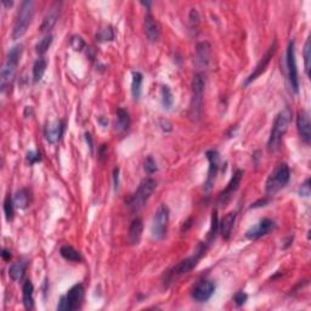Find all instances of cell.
<instances>
[{
    "label": "cell",
    "mask_w": 311,
    "mask_h": 311,
    "mask_svg": "<svg viewBox=\"0 0 311 311\" xmlns=\"http://www.w3.org/2000/svg\"><path fill=\"white\" fill-rule=\"evenodd\" d=\"M107 148H109V146L106 145V143H104V145L100 146V150H99V158L101 159V161H104L105 158H106L107 156Z\"/></svg>",
    "instance_id": "cell-43"
},
{
    "label": "cell",
    "mask_w": 311,
    "mask_h": 311,
    "mask_svg": "<svg viewBox=\"0 0 311 311\" xmlns=\"http://www.w3.org/2000/svg\"><path fill=\"white\" fill-rule=\"evenodd\" d=\"M47 60L44 57H39L33 64V82L39 83L42 78L44 77L45 71H47Z\"/></svg>",
    "instance_id": "cell-29"
},
{
    "label": "cell",
    "mask_w": 311,
    "mask_h": 311,
    "mask_svg": "<svg viewBox=\"0 0 311 311\" xmlns=\"http://www.w3.org/2000/svg\"><path fill=\"white\" fill-rule=\"evenodd\" d=\"M191 222H192V218H190V219H188L187 220V221H186V222H184V226H183V229H181V231H187V230L188 229H190V227L191 226H192V224H191Z\"/></svg>",
    "instance_id": "cell-46"
},
{
    "label": "cell",
    "mask_w": 311,
    "mask_h": 311,
    "mask_svg": "<svg viewBox=\"0 0 311 311\" xmlns=\"http://www.w3.org/2000/svg\"><path fill=\"white\" fill-rule=\"evenodd\" d=\"M22 296H23V305L27 310H32L34 308V287L33 283L27 280L23 283L22 287Z\"/></svg>",
    "instance_id": "cell-23"
},
{
    "label": "cell",
    "mask_w": 311,
    "mask_h": 311,
    "mask_svg": "<svg viewBox=\"0 0 311 311\" xmlns=\"http://www.w3.org/2000/svg\"><path fill=\"white\" fill-rule=\"evenodd\" d=\"M236 217H237V213L230 212L219 222V232L221 233L224 240H229L230 236H231L232 229H233V225H235L236 221Z\"/></svg>",
    "instance_id": "cell-20"
},
{
    "label": "cell",
    "mask_w": 311,
    "mask_h": 311,
    "mask_svg": "<svg viewBox=\"0 0 311 311\" xmlns=\"http://www.w3.org/2000/svg\"><path fill=\"white\" fill-rule=\"evenodd\" d=\"M218 232H219V220H218V210L215 209V210H213V213H212L210 230H209V232H208L207 240H205V243H207L208 246L212 245V243L214 242L215 238H217Z\"/></svg>",
    "instance_id": "cell-30"
},
{
    "label": "cell",
    "mask_w": 311,
    "mask_h": 311,
    "mask_svg": "<svg viewBox=\"0 0 311 311\" xmlns=\"http://www.w3.org/2000/svg\"><path fill=\"white\" fill-rule=\"evenodd\" d=\"M207 156V159L209 162V169H208V176L205 179L204 183V191L205 192H210V190L213 188L215 183V179H217L218 171L220 169V155L218 151L215 150H209L205 153Z\"/></svg>",
    "instance_id": "cell-11"
},
{
    "label": "cell",
    "mask_w": 311,
    "mask_h": 311,
    "mask_svg": "<svg viewBox=\"0 0 311 311\" xmlns=\"http://www.w3.org/2000/svg\"><path fill=\"white\" fill-rule=\"evenodd\" d=\"M143 76L140 72H133V79H131V95L134 100H139L142 93Z\"/></svg>",
    "instance_id": "cell-28"
},
{
    "label": "cell",
    "mask_w": 311,
    "mask_h": 311,
    "mask_svg": "<svg viewBox=\"0 0 311 311\" xmlns=\"http://www.w3.org/2000/svg\"><path fill=\"white\" fill-rule=\"evenodd\" d=\"M190 25H191V30L192 31L197 30L198 25H200V15H198L196 9H192L190 13Z\"/></svg>",
    "instance_id": "cell-40"
},
{
    "label": "cell",
    "mask_w": 311,
    "mask_h": 311,
    "mask_svg": "<svg viewBox=\"0 0 311 311\" xmlns=\"http://www.w3.org/2000/svg\"><path fill=\"white\" fill-rule=\"evenodd\" d=\"M83 296H84V287L82 283L74 284L72 288L68 289L64 295L61 296L57 305V310L60 311H71L79 309L82 304Z\"/></svg>",
    "instance_id": "cell-8"
},
{
    "label": "cell",
    "mask_w": 311,
    "mask_h": 311,
    "mask_svg": "<svg viewBox=\"0 0 311 311\" xmlns=\"http://www.w3.org/2000/svg\"><path fill=\"white\" fill-rule=\"evenodd\" d=\"M143 231V221L141 218H135V219L131 221L130 227H129L128 232V241L130 245L135 246L140 242L141 236H142Z\"/></svg>",
    "instance_id": "cell-21"
},
{
    "label": "cell",
    "mask_w": 311,
    "mask_h": 311,
    "mask_svg": "<svg viewBox=\"0 0 311 311\" xmlns=\"http://www.w3.org/2000/svg\"><path fill=\"white\" fill-rule=\"evenodd\" d=\"M292 121V111L289 107L282 109L275 118L272 124L271 133H270L269 140H267V151L270 153H275L280 150L281 141L283 139L284 134L288 130V126Z\"/></svg>",
    "instance_id": "cell-1"
},
{
    "label": "cell",
    "mask_w": 311,
    "mask_h": 311,
    "mask_svg": "<svg viewBox=\"0 0 311 311\" xmlns=\"http://www.w3.org/2000/svg\"><path fill=\"white\" fill-rule=\"evenodd\" d=\"M60 16V8L59 5H55L47 13V15L43 18V22L40 25V32H50L56 25L57 20Z\"/></svg>",
    "instance_id": "cell-22"
},
{
    "label": "cell",
    "mask_w": 311,
    "mask_h": 311,
    "mask_svg": "<svg viewBox=\"0 0 311 311\" xmlns=\"http://www.w3.org/2000/svg\"><path fill=\"white\" fill-rule=\"evenodd\" d=\"M33 15H34V3L32 0H26L21 4L20 10L17 13L15 25L13 30V39L17 40L27 32L31 22H32Z\"/></svg>",
    "instance_id": "cell-4"
},
{
    "label": "cell",
    "mask_w": 311,
    "mask_h": 311,
    "mask_svg": "<svg viewBox=\"0 0 311 311\" xmlns=\"http://www.w3.org/2000/svg\"><path fill=\"white\" fill-rule=\"evenodd\" d=\"M23 52V45L17 44L14 45L9 51L8 57H6L5 63L3 64L1 68V74H0V87L1 92H5L8 88L11 87L14 79H15L16 69H17L18 62H20L21 56Z\"/></svg>",
    "instance_id": "cell-2"
},
{
    "label": "cell",
    "mask_w": 311,
    "mask_h": 311,
    "mask_svg": "<svg viewBox=\"0 0 311 311\" xmlns=\"http://www.w3.org/2000/svg\"><path fill=\"white\" fill-rule=\"evenodd\" d=\"M114 39V32L111 27H106L100 30L96 33V40L100 43L104 42H111Z\"/></svg>",
    "instance_id": "cell-33"
},
{
    "label": "cell",
    "mask_w": 311,
    "mask_h": 311,
    "mask_svg": "<svg viewBox=\"0 0 311 311\" xmlns=\"http://www.w3.org/2000/svg\"><path fill=\"white\" fill-rule=\"evenodd\" d=\"M64 133V123L62 121H55L52 123H49L44 129V136L49 143L59 142L61 140L62 135Z\"/></svg>",
    "instance_id": "cell-17"
},
{
    "label": "cell",
    "mask_w": 311,
    "mask_h": 311,
    "mask_svg": "<svg viewBox=\"0 0 311 311\" xmlns=\"http://www.w3.org/2000/svg\"><path fill=\"white\" fill-rule=\"evenodd\" d=\"M276 49H277V43L275 42L274 44L271 45V47H269V50L266 51V54L264 55V56L260 59V61L258 62V64L255 66L254 71L252 72V73L249 74V76L246 78L245 83H243V87H248V85L250 84V83L254 82L255 79H258V77L262 76L263 73H264L265 71H266V67L269 66L270 61H271L272 56L275 55V52H276Z\"/></svg>",
    "instance_id": "cell-12"
},
{
    "label": "cell",
    "mask_w": 311,
    "mask_h": 311,
    "mask_svg": "<svg viewBox=\"0 0 311 311\" xmlns=\"http://www.w3.org/2000/svg\"><path fill=\"white\" fill-rule=\"evenodd\" d=\"M52 39H54V37H52V34H49V33H47L45 37H43L42 39L37 43V45H35V51H37V54L44 55L50 47V45H51Z\"/></svg>",
    "instance_id": "cell-32"
},
{
    "label": "cell",
    "mask_w": 311,
    "mask_h": 311,
    "mask_svg": "<svg viewBox=\"0 0 311 311\" xmlns=\"http://www.w3.org/2000/svg\"><path fill=\"white\" fill-rule=\"evenodd\" d=\"M1 257H3V259L5 260V262H8V260H10V259H11V253H10V250H8V249H5V248H4L3 253H1Z\"/></svg>",
    "instance_id": "cell-45"
},
{
    "label": "cell",
    "mask_w": 311,
    "mask_h": 311,
    "mask_svg": "<svg viewBox=\"0 0 311 311\" xmlns=\"http://www.w3.org/2000/svg\"><path fill=\"white\" fill-rule=\"evenodd\" d=\"M214 292H215V284L213 283L212 281L203 280V281H200L195 287H193L191 296H192L193 300H196L197 303H205V301H208L210 298H212Z\"/></svg>",
    "instance_id": "cell-13"
},
{
    "label": "cell",
    "mask_w": 311,
    "mask_h": 311,
    "mask_svg": "<svg viewBox=\"0 0 311 311\" xmlns=\"http://www.w3.org/2000/svg\"><path fill=\"white\" fill-rule=\"evenodd\" d=\"M296 129L300 135V139L306 143L310 145L311 142V124L310 116L306 111H300L296 116Z\"/></svg>",
    "instance_id": "cell-16"
},
{
    "label": "cell",
    "mask_w": 311,
    "mask_h": 311,
    "mask_svg": "<svg viewBox=\"0 0 311 311\" xmlns=\"http://www.w3.org/2000/svg\"><path fill=\"white\" fill-rule=\"evenodd\" d=\"M157 171H158V168H157V163H156V161L153 159V157L148 156L147 159L145 161V171L147 174H153Z\"/></svg>",
    "instance_id": "cell-38"
},
{
    "label": "cell",
    "mask_w": 311,
    "mask_h": 311,
    "mask_svg": "<svg viewBox=\"0 0 311 311\" xmlns=\"http://www.w3.org/2000/svg\"><path fill=\"white\" fill-rule=\"evenodd\" d=\"M289 179H291V171L288 164L280 163L267 178L265 183V191L267 195H275L288 184Z\"/></svg>",
    "instance_id": "cell-5"
},
{
    "label": "cell",
    "mask_w": 311,
    "mask_h": 311,
    "mask_svg": "<svg viewBox=\"0 0 311 311\" xmlns=\"http://www.w3.org/2000/svg\"><path fill=\"white\" fill-rule=\"evenodd\" d=\"M242 176H243V171H241V169H237V171H235V174L232 175L231 180H230V183L227 184L226 188H225L224 191H222L221 193H220L219 198H218V202L220 203L221 205L226 204L227 202H229L230 200H231L232 195L237 191V188L240 187V184H241V180H242Z\"/></svg>",
    "instance_id": "cell-15"
},
{
    "label": "cell",
    "mask_w": 311,
    "mask_h": 311,
    "mask_svg": "<svg viewBox=\"0 0 311 311\" xmlns=\"http://www.w3.org/2000/svg\"><path fill=\"white\" fill-rule=\"evenodd\" d=\"M14 208H15L14 198L10 195L6 196L5 201H4V213H5V218L8 221H11L14 219Z\"/></svg>",
    "instance_id": "cell-34"
},
{
    "label": "cell",
    "mask_w": 311,
    "mask_h": 311,
    "mask_svg": "<svg viewBox=\"0 0 311 311\" xmlns=\"http://www.w3.org/2000/svg\"><path fill=\"white\" fill-rule=\"evenodd\" d=\"M71 47H73V50H76V51H82L85 47V42L79 35H73L71 39Z\"/></svg>",
    "instance_id": "cell-36"
},
{
    "label": "cell",
    "mask_w": 311,
    "mask_h": 311,
    "mask_svg": "<svg viewBox=\"0 0 311 311\" xmlns=\"http://www.w3.org/2000/svg\"><path fill=\"white\" fill-rule=\"evenodd\" d=\"M210 60V44L208 42L198 43L196 47V64L200 68H207Z\"/></svg>",
    "instance_id": "cell-19"
},
{
    "label": "cell",
    "mask_w": 311,
    "mask_h": 311,
    "mask_svg": "<svg viewBox=\"0 0 311 311\" xmlns=\"http://www.w3.org/2000/svg\"><path fill=\"white\" fill-rule=\"evenodd\" d=\"M85 139H87V142L89 143V147H90V151L93 152V148H94V145H93V139H92V135H90L89 133L85 134Z\"/></svg>",
    "instance_id": "cell-47"
},
{
    "label": "cell",
    "mask_w": 311,
    "mask_h": 311,
    "mask_svg": "<svg viewBox=\"0 0 311 311\" xmlns=\"http://www.w3.org/2000/svg\"><path fill=\"white\" fill-rule=\"evenodd\" d=\"M31 198H32L31 191L28 188H21L14 196L15 207L18 208V209H26L31 204Z\"/></svg>",
    "instance_id": "cell-24"
},
{
    "label": "cell",
    "mask_w": 311,
    "mask_h": 311,
    "mask_svg": "<svg viewBox=\"0 0 311 311\" xmlns=\"http://www.w3.org/2000/svg\"><path fill=\"white\" fill-rule=\"evenodd\" d=\"M158 125L161 126V129L163 131H166V133H168V131H171L173 130V124L171 123V122L168 121V119L166 118H161L158 121Z\"/></svg>",
    "instance_id": "cell-41"
},
{
    "label": "cell",
    "mask_w": 311,
    "mask_h": 311,
    "mask_svg": "<svg viewBox=\"0 0 311 311\" xmlns=\"http://www.w3.org/2000/svg\"><path fill=\"white\" fill-rule=\"evenodd\" d=\"M113 181H114V190H118L119 187V169L114 168L113 171Z\"/></svg>",
    "instance_id": "cell-44"
},
{
    "label": "cell",
    "mask_w": 311,
    "mask_h": 311,
    "mask_svg": "<svg viewBox=\"0 0 311 311\" xmlns=\"http://www.w3.org/2000/svg\"><path fill=\"white\" fill-rule=\"evenodd\" d=\"M207 248H208L207 243H201V245H198L197 249H196L195 254H193L192 257H188L186 258V259L181 260V262L179 263L178 265H175L171 271H168V281H173V280L176 279V277L190 272L191 270L198 264L201 258L205 254Z\"/></svg>",
    "instance_id": "cell-6"
},
{
    "label": "cell",
    "mask_w": 311,
    "mask_h": 311,
    "mask_svg": "<svg viewBox=\"0 0 311 311\" xmlns=\"http://www.w3.org/2000/svg\"><path fill=\"white\" fill-rule=\"evenodd\" d=\"M3 4H4V5H6V6H11V5H13V1H10V3H6V1H4V0H3Z\"/></svg>",
    "instance_id": "cell-48"
},
{
    "label": "cell",
    "mask_w": 311,
    "mask_h": 311,
    "mask_svg": "<svg viewBox=\"0 0 311 311\" xmlns=\"http://www.w3.org/2000/svg\"><path fill=\"white\" fill-rule=\"evenodd\" d=\"M42 161V155L39 152H34V151H30V152L26 155V162H27L30 166H33V164L38 163V162Z\"/></svg>",
    "instance_id": "cell-37"
},
{
    "label": "cell",
    "mask_w": 311,
    "mask_h": 311,
    "mask_svg": "<svg viewBox=\"0 0 311 311\" xmlns=\"http://www.w3.org/2000/svg\"><path fill=\"white\" fill-rule=\"evenodd\" d=\"M310 193H311L310 178H308L303 184H301L300 187H299V196H301V197H309Z\"/></svg>",
    "instance_id": "cell-39"
},
{
    "label": "cell",
    "mask_w": 311,
    "mask_h": 311,
    "mask_svg": "<svg viewBox=\"0 0 311 311\" xmlns=\"http://www.w3.org/2000/svg\"><path fill=\"white\" fill-rule=\"evenodd\" d=\"M169 224V208L166 204L159 205L153 218L151 233L156 240H163L167 235V229Z\"/></svg>",
    "instance_id": "cell-10"
},
{
    "label": "cell",
    "mask_w": 311,
    "mask_h": 311,
    "mask_svg": "<svg viewBox=\"0 0 311 311\" xmlns=\"http://www.w3.org/2000/svg\"><path fill=\"white\" fill-rule=\"evenodd\" d=\"M161 96H162V105L166 109H171L174 104L173 93H171V88L168 85H162L161 89Z\"/></svg>",
    "instance_id": "cell-31"
},
{
    "label": "cell",
    "mask_w": 311,
    "mask_h": 311,
    "mask_svg": "<svg viewBox=\"0 0 311 311\" xmlns=\"http://www.w3.org/2000/svg\"><path fill=\"white\" fill-rule=\"evenodd\" d=\"M205 87L204 74L196 73L192 80V99H191V117L197 121L202 114L203 107V92Z\"/></svg>",
    "instance_id": "cell-7"
},
{
    "label": "cell",
    "mask_w": 311,
    "mask_h": 311,
    "mask_svg": "<svg viewBox=\"0 0 311 311\" xmlns=\"http://www.w3.org/2000/svg\"><path fill=\"white\" fill-rule=\"evenodd\" d=\"M310 38H309L304 45V66H305V73L308 77H310Z\"/></svg>",
    "instance_id": "cell-35"
},
{
    "label": "cell",
    "mask_w": 311,
    "mask_h": 311,
    "mask_svg": "<svg viewBox=\"0 0 311 311\" xmlns=\"http://www.w3.org/2000/svg\"><path fill=\"white\" fill-rule=\"evenodd\" d=\"M130 125V117H129V112L124 109H117V121L114 124V129L118 133H123Z\"/></svg>",
    "instance_id": "cell-25"
},
{
    "label": "cell",
    "mask_w": 311,
    "mask_h": 311,
    "mask_svg": "<svg viewBox=\"0 0 311 311\" xmlns=\"http://www.w3.org/2000/svg\"><path fill=\"white\" fill-rule=\"evenodd\" d=\"M143 25H145V33L146 37L148 38V40L152 43L158 42L159 35H161V30H159L158 22L156 21V18L153 17V15L150 11L146 14Z\"/></svg>",
    "instance_id": "cell-18"
},
{
    "label": "cell",
    "mask_w": 311,
    "mask_h": 311,
    "mask_svg": "<svg viewBox=\"0 0 311 311\" xmlns=\"http://www.w3.org/2000/svg\"><path fill=\"white\" fill-rule=\"evenodd\" d=\"M60 254L63 259H66L67 262L72 263H80L83 260L82 254L78 250L74 249L72 246H62L60 249Z\"/></svg>",
    "instance_id": "cell-27"
},
{
    "label": "cell",
    "mask_w": 311,
    "mask_h": 311,
    "mask_svg": "<svg viewBox=\"0 0 311 311\" xmlns=\"http://www.w3.org/2000/svg\"><path fill=\"white\" fill-rule=\"evenodd\" d=\"M26 269H27V263L23 262V260L14 263L9 269V276L11 277L14 282H20L25 276Z\"/></svg>",
    "instance_id": "cell-26"
},
{
    "label": "cell",
    "mask_w": 311,
    "mask_h": 311,
    "mask_svg": "<svg viewBox=\"0 0 311 311\" xmlns=\"http://www.w3.org/2000/svg\"><path fill=\"white\" fill-rule=\"evenodd\" d=\"M286 72L287 78H288L289 87L294 94L299 93V78H298V68H296L295 60V43L294 40L289 42L288 47L286 52Z\"/></svg>",
    "instance_id": "cell-9"
},
{
    "label": "cell",
    "mask_w": 311,
    "mask_h": 311,
    "mask_svg": "<svg viewBox=\"0 0 311 311\" xmlns=\"http://www.w3.org/2000/svg\"><path fill=\"white\" fill-rule=\"evenodd\" d=\"M157 187V181L152 178H146L139 185L136 192L128 200L126 204L130 208L131 212H139L143 205L147 203L152 193Z\"/></svg>",
    "instance_id": "cell-3"
},
{
    "label": "cell",
    "mask_w": 311,
    "mask_h": 311,
    "mask_svg": "<svg viewBox=\"0 0 311 311\" xmlns=\"http://www.w3.org/2000/svg\"><path fill=\"white\" fill-rule=\"evenodd\" d=\"M275 227H276V224H275L274 220L269 219V218H265V219L260 220L257 225L250 227L247 232H246V237L248 240H258V238L263 237V236L267 235L271 231H274Z\"/></svg>",
    "instance_id": "cell-14"
},
{
    "label": "cell",
    "mask_w": 311,
    "mask_h": 311,
    "mask_svg": "<svg viewBox=\"0 0 311 311\" xmlns=\"http://www.w3.org/2000/svg\"><path fill=\"white\" fill-rule=\"evenodd\" d=\"M247 299H248V296H247V294L245 293V292H238V293H236V295H235V298H233V300H235V303L237 304L238 306H242L243 304H245L246 301H247Z\"/></svg>",
    "instance_id": "cell-42"
}]
</instances>
